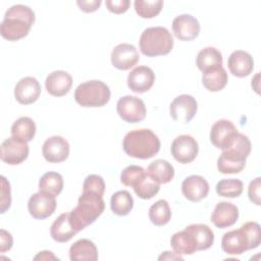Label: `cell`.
<instances>
[{
	"mask_svg": "<svg viewBox=\"0 0 261 261\" xmlns=\"http://www.w3.org/2000/svg\"><path fill=\"white\" fill-rule=\"evenodd\" d=\"M83 192H91L103 196L105 192V182L103 177L98 174L88 175L84 180Z\"/></svg>",
	"mask_w": 261,
	"mask_h": 261,
	"instance_id": "cell-39",
	"label": "cell"
},
{
	"mask_svg": "<svg viewBox=\"0 0 261 261\" xmlns=\"http://www.w3.org/2000/svg\"><path fill=\"white\" fill-rule=\"evenodd\" d=\"M109 87L98 80L80 84L74 91V100L82 107H102L110 100Z\"/></svg>",
	"mask_w": 261,
	"mask_h": 261,
	"instance_id": "cell-5",
	"label": "cell"
},
{
	"mask_svg": "<svg viewBox=\"0 0 261 261\" xmlns=\"http://www.w3.org/2000/svg\"><path fill=\"white\" fill-rule=\"evenodd\" d=\"M181 193L191 202H199L209 193V184L201 175H190L181 182Z\"/></svg>",
	"mask_w": 261,
	"mask_h": 261,
	"instance_id": "cell-17",
	"label": "cell"
},
{
	"mask_svg": "<svg viewBox=\"0 0 261 261\" xmlns=\"http://www.w3.org/2000/svg\"><path fill=\"white\" fill-rule=\"evenodd\" d=\"M227 80L226 70L222 66L203 72L202 75V84L210 92L221 91L226 86Z\"/></svg>",
	"mask_w": 261,
	"mask_h": 261,
	"instance_id": "cell-29",
	"label": "cell"
},
{
	"mask_svg": "<svg viewBox=\"0 0 261 261\" xmlns=\"http://www.w3.org/2000/svg\"><path fill=\"white\" fill-rule=\"evenodd\" d=\"M171 252H168V251H165V252H163L160 256H159V260H165V259H171V260H175V259H177V260H182V257L180 256V255H178V254H176V253H173V254H170Z\"/></svg>",
	"mask_w": 261,
	"mask_h": 261,
	"instance_id": "cell-46",
	"label": "cell"
},
{
	"mask_svg": "<svg viewBox=\"0 0 261 261\" xmlns=\"http://www.w3.org/2000/svg\"><path fill=\"white\" fill-rule=\"evenodd\" d=\"M69 258L71 261H96L98 260L97 247L88 239L77 240L69 248Z\"/></svg>",
	"mask_w": 261,
	"mask_h": 261,
	"instance_id": "cell-23",
	"label": "cell"
},
{
	"mask_svg": "<svg viewBox=\"0 0 261 261\" xmlns=\"http://www.w3.org/2000/svg\"><path fill=\"white\" fill-rule=\"evenodd\" d=\"M134 6H135L136 12L142 18H153L160 13V11L163 7V1H161V0H154V1L136 0L134 2Z\"/></svg>",
	"mask_w": 261,
	"mask_h": 261,
	"instance_id": "cell-36",
	"label": "cell"
},
{
	"mask_svg": "<svg viewBox=\"0 0 261 261\" xmlns=\"http://www.w3.org/2000/svg\"><path fill=\"white\" fill-rule=\"evenodd\" d=\"M140 50L148 57L168 54L173 47V38L163 27H152L144 30L140 37Z\"/></svg>",
	"mask_w": 261,
	"mask_h": 261,
	"instance_id": "cell-4",
	"label": "cell"
},
{
	"mask_svg": "<svg viewBox=\"0 0 261 261\" xmlns=\"http://www.w3.org/2000/svg\"><path fill=\"white\" fill-rule=\"evenodd\" d=\"M35 22V12L23 4H15L7 9L0 25L1 36L8 41H18L31 31Z\"/></svg>",
	"mask_w": 261,
	"mask_h": 261,
	"instance_id": "cell-1",
	"label": "cell"
},
{
	"mask_svg": "<svg viewBox=\"0 0 261 261\" xmlns=\"http://www.w3.org/2000/svg\"><path fill=\"white\" fill-rule=\"evenodd\" d=\"M155 82L154 71L145 65L135 67L127 75V87L135 93L149 91Z\"/></svg>",
	"mask_w": 261,
	"mask_h": 261,
	"instance_id": "cell-15",
	"label": "cell"
},
{
	"mask_svg": "<svg viewBox=\"0 0 261 261\" xmlns=\"http://www.w3.org/2000/svg\"><path fill=\"white\" fill-rule=\"evenodd\" d=\"M196 64L202 72L219 68L222 66V55L216 48L206 47L198 53Z\"/></svg>",
	"mask_w": 261,
	"mask_h": 261,
	"instance_id": "cell-25",
	"label": "cell"
},
{
	"mask_svg": "<svg viewBox=\"0 0 261 261\" xmlns=\"http://www.w3.org/2000/svg\"><path fill=\"white\" fill-rule=\"evenodd\" d=\"M198 110L196 99L188 94H182L174 98L170 103L169 112L173 120L182 123L190 122Z\"/></svg>",
	"mask_w": 261,
	"mask_h": 261,
	"instance_id": "cell-9",
	"label": "cell"
},
{
	"mask_svg": "<svg viewBox=\"0 0 261 261\" xmlns=\"http://www.w3.org/2000/svg\"><path fill=\"white\" fill-rule=\"evenodd\" d=\"M227 66L234 76H248L254 69V60L250 53L244 50L233 51L227 60Z\"/></svg>",
	"mask_w": 261,
	"mask_h": 261,
	"instance_id": "cell-20",
	"label": "cell"
},
{
	"mask_svg": "<svg viewBox=\"0 0 261 261\" xmlns=\"http://www.w3.org/2000/svg\"><path fill=\"white\" fill-rule=\"evenodd\" d=\"M34 260H59V258L54 256V254L50 251H42L34 257Z\"/></svg>",
	"mask_w": 261,
	"mask_h": 261,
	"instance_id": "cell-45",
	"label": "cell"
},
{
	"mask_svg": "<svg viewBox=\"0 0 261 261\" xmlns=\"http://www.w3.org/2000/svg\"><path fill=\"white\" fill-rule=\"evenodd\" d=\"M149 219L156 226L167 224L171 218V210L166 200H158L149 208Z\"/></svg>",
	"mask_w": 261,
	"mask_h": 261,
	"instance_id": "cell-32",
	"label": "cell"
},
{
	"mask_svg": "<svg viewBox=\"0 0 261 261\" xmlns=\"http://www.w3.org/2000/svg\"><path fill=\"white\" fill-rule=\"evenodd\" d=\"M237 133L238 129L230 120L220 119L211 126L210 141L216 148L224 150L230 145Z\"/></svg>",
	"mask_w": 261,
	"mask_h": 261,
	"instance_id": "cell-12",
	"label": "cell"
},
{
	"mask_svg": "<svg viewBox=\"0 0 261 261\" xmlns=\"http://www.w3.org/2000/svg\"><path fill=\"white\" fill-rule=\"evenodd\" d=\"M221 249L228 255H241L250 250L246 233L240 227L239 229L227 231L221 240Z\"/></svg>",
	"mask_w": 261,
	"mask_h": 261,
	"instance_id": "cell-18",
	"label": "cell"
},
{
	"mask_svg": "<svg viewBox=\"0 0 261 261\" xmlns=\"http://www.w3.org/2000/svg\"><path fill=\"white\" fill-rule=\"evenodd\" d=\"M147 174L156 182L167 184L172 180L174 176V168L166 160L157 159L149 164L146 170Z\"/></svg>",
	"mask_w": 261,
	"mask_h": 261,
	"instance_id": "cell-24",
	"label": "cell"
},
{
	"mask_svg": "<svg viewBox=\"0 0 261 261\" xmlns=\"http://www.w3.org/2000/svg\"><path fill=\"white\" fill-rule=\"evenodd\" d=\"M79 231L73 226L69 212L60 214L52 223L50 228L51 238L58 243H66L72 239Z\"/></svg>",
	"mask_w": 261,
	"mask_h": 261,
	"instance_id": "cell-22",
	"label": "cell"
},
{
	"mask_svg": "<svg viewBox=\"0 0 261 261\" xmlns=\"http://www.w3.org/2000/svg\"><path fill=\"white\" fill-rule=\"evenodd\" d=\"M29 151L27 141L12 136L2 142L0 157L6 164L17 165L28 158Z\"/></svg>",
	"mask_w": 261,
	"mask_h": 261,
	"instance_id": "cell-7",
	"label": "cell"
},
{
	"mask_svg": "<svg viewBox=\"0 0 261 261\" xmlns=\"http://www.w3.org/2000/svg\"><path fill=\"white\" fill-rule=\"evenodd\" d=\"M126 155L137 159H149L160 150V140L149 128H138L128 132L122 141Z\"/></svg>",
	"mask_w": 261,
	"mask_h": 261,
	"instance_id": "cell-2",
	"label": "cell"
},
{
	"mask_svg": "<svg viewBox=\"0 0 261 261\" xmlns=\"http://www.w3.org/2000/svg\"><path fill=\"white\" fill-rule=\"evenodd\" d=\"M116 111L119 117L128 123H137L142 121L147 112L143 100L130 95L123 96L117 101Z\"/></svg>",
	"mask_w": 261,
	"mask_h": 261,
	"instance_id": "cell-6",
	"label": "cell"
},
{
	"mask_svg": "<svg viewBox=\"0 0 261 261\" xmlns=\"http://www.w3.org/2000/svg\"><path fill=\"white\" fill-rule=\"evenodd\" d=\"M41 94V86L36 77L25 76L20 79L14 88V97L22 105L33 104Z\"/></svg>",
	"mask_w": 261,
	"mask_h": 261,
	"instance_id": "cell-16",
	"label": "cell"
},
{
	"mask_svg": "<svg viewBox=\"0 0 261 261\" xmlns=\"http://www.w3.org/2000/svg\"><path fill=\"white\" fill-rule=\"evenodd\" d=\"M260 177H256L255 179H253L248 188V197L250 199V201L252 203H254L255 205L259 206L261 205V201H260Z\"/></svg>",
	"mask_w": 261,
	"mask_h": 261,
	"instance_id": "cell-42",
	"label": "cell"
},
{
	"mask_svg": "<svg viewBox=\"0 0 261 261\" xmlns=\"http://www.w3.org/2000/svg\"><path fill=\"white\" fill-rule=\"evenodd\" d=\"M140 59L136 47L128 43L115 46L111 52V63L119 70H127L135 66Z\"/></svg>",
	"mask_w": 261,
	"mask_h": 261,
	"instance_id": "cell-13",
	"label": "cell"
},
{
	"mask_svg": "<svg viewBox=\"0 0 261 261\" xmlns=\"http://www.w3.org/2000/svg\"><path fill=\"white\" fill-rule=\"evenodd\" d=\"M172 31L178 40L193 41L200 33V23L191 14H180L172 20Z\"/></svg>",
	"mask_w": 261,
	"mask_h": 261,
	"instance_id": "cell-14",
	"label": "cell"
},
{
	"mask_svg": "<svg viewBox=\"0 0 261 261\" xmlns=\"http://www.w3.org/2000/svg\"><path fill=\"white\" fill-rule=\"evenodd\" d=\"M11 135L27 142L32 141L36 135V124L34 120L28 116L19 117L11 126Z\"/></svg>",
	"mask_w": 261,
	"mask_h": 261,
	"instance_id": "cell-33",
	"label": "cell"
},
{
	"mask_svg": "<svg viewBox=\"0 0 261 261\" xmlns=\"http://www.w3.org/2000/svg\"><path fill=\"white\" fill-rule=\"evenodd\" d=\"M134 207V199L129 192L122 190L115 192L110 199V208L118 216L127 215Z\"/></svg>",
	"mask_w": 261,
	"mask_h": 261,
	"instance_id": "cell-31",
	"label": "cell"
},
{
	"mask_svg": "<svg viewBox=\"0 0 261 261\" xmlns=\"http://www.w3.org/2000/svg\"><path fill=\"white\" fill-rule=\"evenodd\" d=\"M77 6L80 7L81 10H83L84 12H94L96 11L100 5H101V1L100 0H91V1H85V0H79L76 1Z\"/></svg>",
	"mask_w": 261,
	"mask_h": 261,
	"instance_id": "cell-44",
	"label": "cell"
},
{
	"mask_svg": "<svg viewBox=\"0 0 261 261\" xmlns=\"http://www.w3.org/2000/svg\"><path fill=\"white\" fill-rule=\"evenodd\" d=\"M170 246L178 255H192L197 251L195 239L187 229L175 232L170 239Z\"/></svg>",
	"mask_w": 261,
	"mask_h": 261,
	"instance_id": "cell-26",
	"label": "cell"
},
{
	"mask_svg": "<svg viewBox=\"0 0 261 261\" xmlns=\"http://www.w3.org/2000/svg\"><path fill=\"white\" fill-rule=\"evenodd\" d=\"M105 202L103 196L96 193L83 192L77 200V205L69 212L70 220L77 231L83 230L103 213Z\"/></svg>",
	"mask_w": 261,
	"mask_h": 261,
	"instance_id": "cell-3",
	"label": "cell"
},
{
	"mask_svg": "<svg viewBox=\"0 0 261 261\" xmlns=\"http://www.w3.org/2000/svg\"><path fill=\"white\" fill-rule=\"evenodd\" d=\"M241 228L244 230V232L247 236L250 250L259 247V245L261 243L260 225L255 221H248V222L244 223L241 226Z\"/></svg>",
	"mask_w": 261,
	"mask_h": 261,
	"instance_id": "cell-38",
	"label": "cell"
},
{
	"mask_svg": "<svg viewBox=\"0 0 261 261\" xmlns=\"http://www.w3.org/2000/svg\"><path fill=\"white\" fill-rule=\"evenodd\" d=\"M133 189L137 196L141 199L148 200L153 198L160 190V185L153 180L146 172L134 186Z\"/></svg>",
	"mask_w": 261,
	"mask_h": 261,
	"instance_id": "cell-34",
	"label": "cell"
},
{
	"mask_svg": "<svg viewBox=\"0 0 261 261\" xmlns=\"http://www.w3.org/2000/svg\"><path fill=\"white\" fill-rule=\"evenodd\" d=\"M170 151L171 155L177 162L188 164L193 162L198 155V142L192 136L180 135L173 140Z\"/></svg>",
	"mask_w": 261,
	"mask_h": 261,
	"instance_id": "cell-8",
	"label": "cell"
},
{
	"mask_svg": "<svg viewBox=\"0 0 261 261\" xmlns=\"http://www.w3.org/2000/svg\"><path fill=\"white\" fill-rule=\"evenodd\" d=\"M107 9L115 14L124 13L129 7V0H107L105 2Z\"/></svg>",
	"mask_w": 261,
	"mask_h": 261,
	"instance_id": "cell-41",
	"label": "cell"
},
{
	"mask_svg": "<svg viewBox=\"0 0 261 261\" xmlns=\"http://www.w3.org/2000/svg\"><path fill=\"white\" fill-rule=\"evenodd\" d=\"M72 86L71 75L64 70H55L48 74L45 81L47 92L54 97L66 95Z\"/></svg>",
	"mask_w": 261,
	"mask_h": 261,
	"instance_id": "cell-21",
	"label": "cell"
},
{
	"mask_svg": "<svg viewBox=\"0 0 261 261\" xmlns=\"http://www.w3.org/2000/svg\"><path fill=\"white\" fill-rule=\"evenodd\" d=\"M42 154L50 163L65 161L69 155V144L60 136L50 137L43 144Z\"/></svg>",
	"mask_w": 261,
	"mask_h": 261,
	"instance_id": "cell-11",
	"label": "cell"
},
{
	"mask_svg": "<svg viewBox=\"0 0 261 261\" xmlns=\"http://www.w3.org/2000/svg\"><path fill=\"white\" fill-rule=\"evenodd\" d=\"M216 193L221 197L237 198L242 195L244 184L238 178H224L217 182Z\"/></svg>",
	"mask_w": 261,
	"mask_h": 261,
	"instance_id": "cell-35",
	"label": "cell"
},
{
	"mask_svg": "<svg viewBox=\"0 0 261 261\" xmlns=\"http://www.w3.org/2000/svg\"><path fill=\"white\" fill-rule=\"evenodd\" d=\"M11 205V194H10V185L9 181L6 179L5 176H1V200H0V206H1V213H5L6 210L9 209Z\"/></svg>",
	"mask_w": 261,
	"mask_h": 261,
	"instance_id": "cell-40",
	"label": "cell"
},
{
	"mask_svg": "<svg viewBox=\"0 0 261 261\" xmlns=\"http://www.w3.org/2000/svg\"><path fill=\"white\" fill-rule=\"evenodd\" d=\"M57 203L54 196L38 192L33 194L28 202V210L31 216L35 219H45L51 216L55 209Z\"/></svg>",
	"mask_w": 261,
	"mask_h": 261,
	"instance_id": "cell-10",
	"label": "cell"
},
{
	"mask_svg": "<svg viewBox=\"0 0 261 261\" xmlns=\"http://www.w3.org/2000/svg\"><path fill=\"white\" fill-rule=\"evenodd\" d=\"M13 239L10 232L6 231L5 229L0 230V252L4 253L6 251H9L12 247Z\"/></svg>",
	"mask_w": 261,
	"mask_h": 261,
	"instance_id": "cell-43",
	"label": "cell"
},
{
	"mask_svg": "<svg viewBox=\"0 0 261 261\" xmlns=\"http://www.w3.org/2000/svg\"><path fill=\"white\" fill-rule=\"evenodd\" d=\"M246 166V159L241 158L227 151H222L217 159V169L223 174L239 173Z\"/></svg>",
	"mask_w": 261,
	"mask_h": 261,
	"instance_id": "cell-28",
	"label": "cell"
},
{
	"mask_svg": "<svg viewBox=\"0 0 261 261\" xmlns=\"http://www.w3.org/2000/svg\"><path fill=\"white\" fill-rule=\"evenodd\" d=\"M145 174L146 170L142 166L129 165L121 171L120 181L126 187H133Z\"/></svg>",
	"mask_w": 261,
	"mask_h": 261,
	"instance_id": "cell-37",
	"label": "cell"
},
{
	"mask_svg": "<svg viewBox=\"0 0 261 261\" xmlns=\"http://www.w3.org/2000/svg\"><path fill=\"white\" fill-rule=\"evenodd\" d=\"M63 189V177L60 173L49 171L44 173L39 180V192L57 197Z\"/></svg>",
	"mask_w": 261,
	"mask_h": 261,
	"instance_id": "cell-30",
	"label": "cell"
},
{
	"mask_svg": "<svg viewBox=\"0 0 261 261\" xmlns=\"http://www.w3.org/2000/svg\"><path fill=\"white\" fill-rule=\"evenodd\" d=\"M185 229L190 231L194 237L197 245V251L208 250L212 247L214 243V232L208 225L196 223L187 226Z\"/></svg>",
	"mask_w": 261,
	"mask_h": 261,
	"instance_id": "cell-27",
	"label": "cell"
},
{
	"mask_svg": "<svg viewBox=\"0 0 261 261\" xmlns=\"http://www.w3.org/2000/svg\"><path fill=\"white\" fill-rule=\"evenodd\" d=\"M238 218L239 209L234 204L229 202L217 203L211 214V221L218 228H225L233 225Z\"/></svg>",
	"mask_w": 261,
	"mask_h": 261,
	"instance_id": "cell-19",
	"label": "cell"
}]
</instances>
